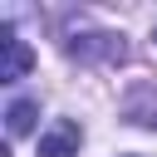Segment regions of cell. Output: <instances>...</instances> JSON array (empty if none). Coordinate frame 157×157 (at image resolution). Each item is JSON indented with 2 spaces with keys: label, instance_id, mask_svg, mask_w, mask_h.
<instances>
[{
  "label": "cell",
  "instance_id": "4",
  "mask_svg": "<svg viewBox=\"0 0 157 157\" xmlns=\"http://www.w3.org/2000/svg\"><path fill=\"white\" fill-rule=\"evenodd\" d=\"M74 59H123V39L118 34H83L69 44Z\"/></svg>",
  "mask_w": 157,
  "mask_h": 157
},
{
  "label": "cell",
  "instance_id": "2",
  "mask_svg": "<svg viewBox=\"0 0 157 157\" xmlns=\"http://www.w3.org/2000/svg\"><path fill=\"white\" fill-rule=\"evenodd\" d=\"M78 142H83V132H78V123H69V118H59L44 137H39V157H78Z\"/></svg>",
  "mask_w": 157,
  "mask_h": 157
},
{
  "label": "cell",
  "instance_id": "5",
  "mask_svg": "<svg viewBox=\"0 0 157 157\" xmlns=\"http://www.w3.org/2000/svg\"><path fill=\"white\" fill-rule=\"evenodd\" d=\"M34 113H39L34 98H15V103L5 108V128H10V137H25V132L34 128Z\"/></svg>",
  "mask_w": 157,
  "mask_h": 157
},
{
  "label": "cell",
  "instance_id": "3",
  "mask_svg": "<svg viewBox=\"0 0 157 157\" xmlns=\"http://www.w3.org/2000/svg\"><path fill=\"white\" fill-rule=\"evenodd\" d=\"M123 113L137 123V128H157V83H137L123 103Z\"/></svg>",
  "mask_w": 157,
  "mask_h": 157
},
{
  "label": "cell",
  "instance_id": "1",
  "mask_svg": "<svg viewBox=\"0 0 157 157\" xmlns=\"http://www.w3.org/2000/svg\"><path fill=\"white\" fill-rule=\"evenodd\" d=\"M0 44H5V64H0V83H15V78H25L29 69H34V49L10 29V25H0Z\"/></svg>",
  "mask_w": 157,
  "mask_h": 157
}]
</instances>
